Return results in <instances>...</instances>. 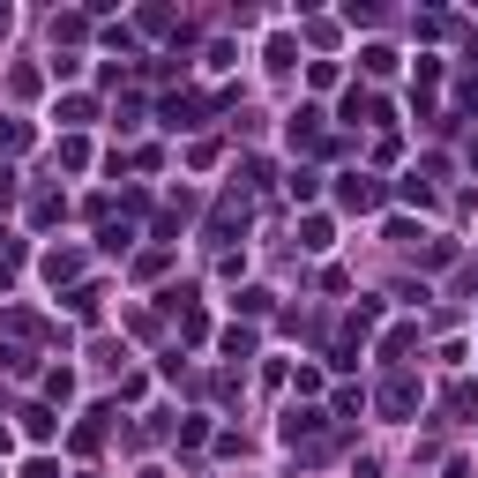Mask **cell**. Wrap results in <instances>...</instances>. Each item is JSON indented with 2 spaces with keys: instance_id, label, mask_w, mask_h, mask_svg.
<instances>
[{
  "instance_id": "1",
  "label": "cell",
  "mask_w": 478,
  "mask_h": 478,
  "mask_svg": "<svg viewBox=\"0 0 478 478\" xmlns=\"http://www.w3.org/2000/svg\"><path fill=\"white\" fill-rule=\"evenodd\" d=\"M337 195H344V210H373V202H382V187H373L366 172H344V187H337Z\"/></svg>"
},
{
  "instance_id": "3",
  "label": "cell",
  "mask_w": 478,
  "mask_h": 478,
  "mask_svg": "<svg viewBox=\"0 0 478 478\" xmlns=\"http://www.w3.org/2000/svg\"><path fill=\"white\" fill-rule=\"evenodd\" d=\"M8 23H15V15H8V8H0V38H8Z\"/></svg>"
},
{
  "instance_id": "2",
  "label": "cell",
  "mask_w": 478,
  "mask_h": 478,
  "mask_svg": "<svg viewBox=\"0 0 478 478\" xmlns=\"http://www.w3.org/2000/svg\"><path fill=\"white\" fill-rule=\"evenodd\" d=\"M382 404H389V411H411V404H419V382H389Z\"/></svg>"
}]
</instances>
